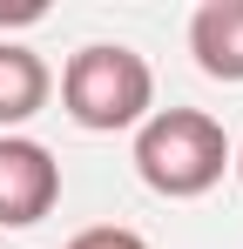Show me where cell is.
Returning <instances> with one entry per match:
<instances>
[{
	"mask_svg": "<svg viewBox=\"0 0 243 249\" xmlns=\"http://www.w3.org/2000/svg\"><path fill=\"white\" fill-rule=\"evenodd\" d=\"M223 168H230V135L202 108H156L135 128V175L169 202L209 196L223 182Z\"/></svg>",
	"mask_w": 243,
	"mask_h": 249,
	"instance_id": "obj_1",
	"label": "cell"
},
{
	"mask_svg": "<svg viewBox=\"0 0 243 249\" xmlns=\"http://www.w3.org/2000/svg\"><path fill=\"white\" fill-rule=\"evenodd\" d=\"M54 202H61V162L27 135H0V229H34Z\"/></svg>",
	"mask_w": 243,
	"mask_h": 249,
	"instance_id": "obj_3",
	"label": "cell"
},
{
	"mask_svg": "<svg viewBox=\"0 0 243 249\" xmlns=\"http://www.w3.org/2000/svg\"><path fill=\"white\" fill-rule=\"evenodd\" d=\"M47 94H54L47 61H40L34 47H20V41H0V128L34 122L40 108H47Z\"/></svg>",
	"mask_w": 243,
	"mask_h": 249,
	"instance_id": "obj_5",
	"label": "cell"
},
{
	"mask_svg": "<svg viewBox=\"0 0 243 249\" xmlns=\"http://www.w3.org/2000/svg\"><path fill=\"white\" fill-rule=\"evenodd\" d=\"M230 168H237V182H243V142H237V148H230Z\"/></svg>",
	"mask_w": 243,
	"mask_h": 249,
	"instance_id": "obj_7",
	"label": "cell"
},
{
	"mask_svg": "<svg viewBox=\"0 0 243 249\" xmlns=\"http://www.w3.org/2000/svg\"><path fill=\"white\" fill-rule=\"evenodd\" d=\"M68 249H149L135 229H115V222H101V229H81Z\"/></svg>",
	"mask_w": 243,
	"mask_h": 249,
	"instance_id": "obj_6",
	"label": "cell"
},
{
	"mask_svg": "<svg viewBox=\"0 0 243 249\" xmlns=\"http://www.w3.org/2000/svg\"><path fill=\"white\" fill-rule=\"evenodd\" d=\"M61 108L68 122L88 135H115V128H142L156 108V74L135 47L95 41L61 68Z\"/></svg>",
	"mask_w": 243,
	"mask_h": 249,
	"instance_id": "obj_2",
	"label": "cell"
},
{
	"mask_svg": "<svg viewBox=\"0 0 243 249\" xmlns=\"http://www.w3.org/2000/svg\"><path fill=\"white\" fill-rule=\"evenodd\" d=\"M189 54L209 81H243V0H202L189 20Z\"/></svg>",
	"mask_w": 243,
	"mask_h": 249,
	"instance_id": "obj_4",
	"label": "cell"
}]
</instances>
